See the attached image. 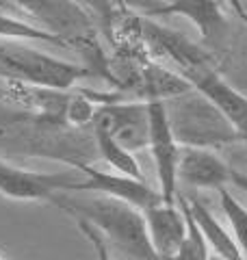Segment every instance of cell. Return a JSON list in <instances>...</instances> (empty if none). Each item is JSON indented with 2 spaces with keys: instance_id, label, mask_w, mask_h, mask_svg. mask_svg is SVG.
<instances>
[{
  "instance_id": "obj_1",
  "label": "cell",
  "mask_w": 247,
  "mask_h": 260,
  "mask_svg": "<svg viewBox=\"0 0 247 260\" xmlns=\"http://www.w3.org/2000/svg\"><path fill=\"white\" fill-rule=\"evenodd\" d=\"M52 204L59 206L72 219H85L96 225L106 245L121 251L130 260H161L147 237L143 210L128 202L98 195L96 200L72 198L70 193H56Z\"/></svg>"
},
{
  "instance_id": "obj_2",
  "label": "cell",
  "mask_w": 247,
  "mask_h": 260,
  "mask_svg": "<svg viewBox=\"0 0 247 260\" xmlns=\"http://www.w3.org/2000/svg\"><path fill=\"white\" fill-rule=\"evenodd\" d=\"M26 44L28 42L0 39V76L11 83L50 91H68L78 80L94 74V70L87 65L56 59Z\"/></svg>"
},
{
  "instance_id": "obj_3",
  "label": "cell",
  "mask_w": 247,
  "mask_h": 260,
  "mask_svg": "<svg viewBox=\"0 0 247 260\" xmlns=\"http://www.w3.org/2000/svg\"><path fill=\"white\" fill-rule=\"evenodd\" d=\"M147 148L152 152L156 180L165 204H176L178 200V162H180V145L169 119V109L165 100L147 102Z\"/></svg>"
},
{
  "instance_id": "obj_4",
  "label": "cell",
  "mask_w": 247,
  "mask_h": 260,
  "mask_svg": "<svg viewBox=\"0 0 247 260\" xmlns=\"http://www.w3.org/2000/svg\"><path fill=\"white\" fill-rule=\"evenodd\" d=\"M184 117L171 119L174 133L178 137L180 145H195V148H217L224 143L241 141V137L234 133L230 121L224 117L215 104L208 102L206 98H193L184 100Z\"/></svg>"
},
{
  "instance_id": "obj_5",
  "label": "cell",
  "mask_w": 247,
  "mask_h": 260,
  "mask_svg": "<svg viewBox=\"0 0 247 260\" xmlns=\"http://www.w3.org/2000/svg\"><path fill=\"white\" fill-rule=\"evenodd\" d=\"M82 174L74 169L68 172H30L0 160V195L15 202H52L56 193H70L74 182Z\"/></svg>"
},
{
  "instance_id": "obj_6",
  "label": "cell",
  "mask_w": 247,
  "mask_h": 260,
  "mask_svg": "<svg viewBox=\"0 0 247 260\" xmlns=\"http://www.w3.org/2000/svg\"><path fill=\"white\" fill-rule=\"evenodd\" d=\"M182 76L191 83L197 93L204 95L206 100L212 102L224 113V117L230 121L234 133L241 137V141L247 143V95L226 83L217 74V70L208 63V59H202L191 68H187Z\"/></svg>"
},
{
  "instance_id": "obj_7",
  "label": "cell",
  "mask_w": 247,
  "mask_h": 260,
  "mask_svg": "<svg viewBox=\"0 0 247 260\" xmlns=\"http://www.w3.org/2000/svg\"><path fill=\"white\" fill-rule=\"evenodd\" d=\"M82 178L78 182H74L70 193H98L106 195V198H115L121 202H128L139 210H147L156 204H161V191L150 186L145 180L139 178H130L117 172H100L96 167L89 165H76Z\"/></svg>"
},
{
  "instance_id": "obj_8",
  "label": "cell",
  "mask_w": 247,
  "mask_h": 260,
  "mask_svg": "<svg viewBox=\"0 0 247 260\" xmlns=\"http://www.w3.org/2000/svg\"><path fill=\"white\" fill-rule=\"evenodd\" d=\"M11 7L35 18L41 28L68 42L82 39L91 30V18L76 0H9Z\"/></svg>"
},
{
  "instance_id": "obj_9",
  "label": "cell",
  "mask_w": 247,
  "mask_h": 260,
  "mask_svg": "<svg viewBox=\"0 0 247 260\" xmlns=\"http://www.w3.org/2000/svg\"><path fill=\"white\" fill-rule=\"evenodd\" d=\"M178 182L193 189H226L232 184V167L210 148L182 145L178 162Z\"/></svg>"
},
{
  "instance_id": "obj_10",
  "label": "cell",
  "mask_w": 247,
  "mask_h": 260,
  "mask_svg": "<svg viewBox=\"0 0 247 260\" xmlns=\"http://www.w3.org/2000/svg\"><path fill=\"white\" fill-rule=\"evenodd\" d=\"M137 7H141L147 15H163V18L180 15V18H187L200 30V35L206 42H215L226 30V15L217 0H171V3L141 0V3H137Z\"/></svg>"
},
{
  "instance_id": "obj_11",
  "label": "cell",
  "mask_w": 247,
  "mask_h": 260,
  "mask_svg": "<svg viewBox=\"0 0 247 260\" xmlns=\"http://www.w3.org/2000/svg\"><path fill=\"white\" fill-rule=\"evenodd\" d=\"M143 217L147 225V237H150L156 256L161 260L174 256L187 234V219L182 208L178 206V200L176 204L161 202V204L143 210Z\"/></svg>"
},
{
  "instance_id": "obj_12",
  "label": "cell",
  "mask_w": 247,
  "mask_h": 260,
  "mask_svg": "<svg viewBox=\"0 0 247 260\" xmlns=\"http://www.w3.org/2000/svg\"><path fill=\"white\" fill-rule=\"evenodd\" d=\"M187 202H189V208H191V213L195 217L197 225H200L206 243H208L210 251H215L221 260H245L234 234H230L226 228L217 221L215 215L206 208L204 202L197 198H187Z\"/></svg>"
},
{
  "instance_id": "obj_13",
  "label": "cell",
  "mask_w": 247,
  "mask_h": 260,
  "mask_svg": "<svg viewBox=\"0 0 247 260\" xmlns=\"http://www.w3.org/2000/svg\"><path fill=\"white\" fill-rule=\"evenodd\" d=\"M94 137H96L98 152H100V156L106 165L113 167L117 174L143 180L141 167H139V160L135 158L133 150H128L126 145H121L117 139H115V135L102 124L100 119H94Z\"/></svg>"
},
{
  "instance_id": "obj_14",
  "label": "cell",
  "mask_w": 247,
  "mask_h": 260,
  "mask_svg": "<svg viewBox=\"0 0 247 260\" xmlns=\"http://www.w3.org/2000/svg\"><path fill=\"white\" fill-rule=\"evenodd\" d=\"M0 39H9V42H44L52 46H70L68 39H63L54 32L37 26V24L24 22L9 15L0 9Z\"/></svg>"
},
{
  "instance_id": "obj_15",
  "label": "cell",
  "mask_w": 247,
  "mask_h": 260,
  "mask_svg": "<svg viewBox=\"0 0 247 260\" xmlns=\"http://www.w3.org/2000/svg\"><path fill=\"white\" fill-rule=\"evenodd\" d=\"M178 206L182 208L184 219H187V234L182 243H180V247L176 249V254L169 256L167 260H210V247L204 239L200 225L195 221L191 208H189L187 198H178Z\"/></svg>"
},
{
  "instance_id": "obj_16",
  "label": "cell",
  "mask_w": 247,
  "mask_h": 260,
  "mask_svg": "<svg viewBox=\"0 0 247 260\" xmlns=\"http://www.w3.org/2000/svg\"><path fill=\"white\" fill-rule=\"evenodd\" d=\"M219 198H221V208H224V215L228 217L230 228H232V234L241 247L243 256L247 258V206H243L232 193L226 189H219Z\"/></svg>"
},
{
  "instance_id": "obj_17",
  "label": "cell",
  "mask_w": 247,
  "mask_h": 260,
  "mask_svg": "<svg viewBox=\"0 0 247 260\" xmlns=\"http://www.w3.org/2000/svg\"><path fill=\"white\" fill-rule=\"evenodd\" d=\"M74 221H76L78 230L85 234V239L91 243V247H94V251H96V260H115V258L111 256V247L106 245L104 237L100 234V230H98L96 225H91L89 221H85V219H74Z\"/></svg>"
},
{
  "instance_id": "obj_18",
  "label": "cell",
  "mask_w": 247,
  "mask_h": 260,
  "mask_svg": "<svg viewBox=\"0 0 247 260\" xmlns=\"http://www.w3.org/2000/svg\"><path fill=\"white\" fill-rule=\"evenodd\" d=\"M232 184H236L238 189H241L243 193H247V174L243 172H236V169H232Z\"/></svg>"
},
{
  "instance_id": "obj_19",
  "label": "cell",
  "mask_w": 247,
  "mask_h": 260,
  "mask_svg": "<svg viewBox=\"0 0 247 260\" xmlns=\"http://www.w3.org/2000/svg\"><path fill=\"white\" fill-rule=\"evenodd\" d=\"M0 9H3V11H7V9H13V7H11V3H9V0H0Z\"/></svg>"
},
{
  "instance_id": "obj_20",
  "label": "cell",
  "mask_w": 247,
  "mask_h": 260,
  "mask_svg": "<svg viewBox=\"0 0 247 260\" xmlns=\"http://www.w3.org/2000/svg\"><path fill=\"white\" fill-rule=\"evenodd\" d=\"M241 15H243V18H247V13H241Z\"/></svg>"
},
{
  "instance_id": "obj_21",
  "label": "cell",
  "mask_w": 247,
  "mask_h": 260,
  "mask_svg": "<svg viewBox=\"0 0 247 260\" xmlns=\"http://www.w3.org/2000/svg\"><path fill=\"white\" fill-rule=\"evenodd\" d=\"M163 3H171V0H163Z\"/></svg>"
},
{
  "instance_id": "obj_22",
  "label": "cell",
  "mask_w": 247,
  "mask_h": 260,
  "mask_svg": "<svg viewBox=\"0 0 247 260\" xmlns=\"http://www.w3.org/2000/svg\"><path fill=\"white\" fill-rule=\"evenodd\" d=\"M0 260H5V258H3V256H0Z\"/></svg>"
}]
</instances>
